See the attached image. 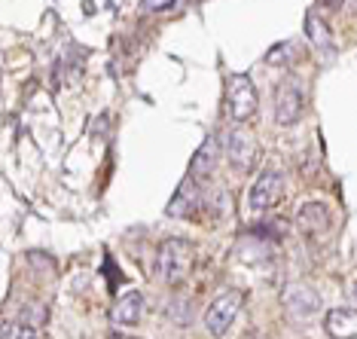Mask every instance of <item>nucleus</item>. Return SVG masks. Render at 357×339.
<instances>
[{"label": "nucleus", "instance_id": "f257e3e1", "mask_svg": "<svg viewBox=\"0 0 357 339\" xmlns=\"http://www.w3.org/2000/svg\"><path fill=\"white\" fill-rule=\"evenodd\" d=\"M190 269H192V248H190V241H183V239L162 241V248L156 254V276L165 281V285L177 287L186 276H190Z\"/></svg>", "mask_w": 357, "mask_h": 339}, {"label": "nucleus", "instance_id": "f03ea898", "mask_svg": "<svg viewBox=\"0 0 357 339\" xmlns=\"http://www.w3.org/2000/svg\"><path fill=\"white\" fill-rule=\"evenodd\" d=\"M257 110V89L248 74H232L226 80V116L232 123H245Z\"/></svg>", "mask_w": 357, "mask_h": 339}, {"label": "nucleus", "instance_id": "7ed1b4c3", "mask_svg": "<svg viewBox=\"0 0 357 339\" xmlns=\"http://www.w3.org/2000/svg\"><path fill=\"white\" fill-rule=\"evenodd\" d=\"M241 306H245V294L241 290H223L220 296H217L214 303L208 306V312H205V327H208V333H214V336H220L229 330V324L235 321V315L241 312Z\"/></svg>", "mask_w": 357, "mask_h": 339}, {"label": "nucleus", "instance_id": "20e7f679", "mask_svg": "<svg viewBox=\"0 0 357 339\" xmlns=\"http://www.w3.org/2000/svg\"><path fill=\"white\" fill-rule=\"evenodd\" d=\"M220 144H223V153H226V159H229L232 168L250 172V165H254V159H257V147H254V138H250L248 132L229 128V132H223Z\"/></svg>", "mask_w": 357, "mask_h": 339}, {"label": "nucleus", "instance_id": "39448f33", "mask_svg": "<svg viewBox=\"0 0 357 339\" xmlns=\"http://www.w3.org/2000/svg\"><path fill=\"white\" fill-rule=\"evenodd\" d=\"M284 196V177L278 172H263L250 187V208L254 211H269Z\"/></svg>", "mask_w": 357, "mask_h": 339}, {"label": "nucleus", "instance_id": "423d86ee", "mask_svg": "<svg viewBox=\"0 0 357 339\" xmlns=\"http://www.w3.org/2000/svg\"><path fill=\"white\" fill-rule=\"evenodd\" d=\"M303 116V92L294 83H281L275 89V123L294 126Z\"/></svg>", "mask_w": 357, "mask_h": 339}, {"label": "nucleus", "instance_id": "0eeeda50", "mask_svg": "<svg viewBox=\"0 0 357 339\" xmlns=\"http://www.w3.org/2000/svg\"><path fill=\"white\" fill-rule=\"evenodd\" d=\"M284 309H287L294 318H308L321 309V296L314 287L308 285H287L284 287Z\"/></svg>", "mask_w": 357, "mask_h": 339}, {"label": "nucleus", "instance_id": "6e6552de", "mask_svg": "<svg viewBox=\"0 0 357 339\" xmlns=\"http://www.w3.org/2000/svg\"><path fill=\"white\" fill-rule=\"evenodd\" d=\"M202 205V196H199V183L192 181L190 174H186V181H181V187H177L174 199L168 202V214L172 217H192L199 211Z\"/></svg>", "mask_w": 357, "mask_h": 339}, {"label": "nucleus", "instance_id": "1a4fd4ad", "mask_svg": "<svg viewBox=\"0 0 357 339\" xmlns=\"http://www.w3.org/2000/svg\"><path fill=\"white\" fill-rule=\"evenodd\" d=\"M296 226L305 236H321V232L330 229V208L321 205V202H305L296 211Z\"/></svg>", "mask_w": 357, "mask_h": 339}, {"label": "nucleus", "instance_id": "9d476101", "mask_svg": "<svg viewBox=\"0 0 357 339\" xmlns=\"http://www.w3.org/2000/svg\"><path fill=\"white\" fill-rule=\"evenodd\" d=\"M324 330L336 339H351L357 336V309L351 306H339V309H330L327 318H324Z\"/></svg>", "mask_w": 357, "mask_h": 339}, {"label": "nucleus", "instance_id": "9b49d317", "mask_svg": "<svg viewBox=\"0 0 357 339\" xmlns=\"http://www.w3.org/2000/svg\"><path fill=\"white\" fill-rule=\"evenodd\" d=\"M144 315V294L141 290H128V294H123L116 300V306H113V324H123V327H132L141 321Z\"/></svg>", "mask_w": 357, "mask_h": 339}, {"label": "nucleus", "instance_id": "f8f14e48", "mask_svg": "<svg viewBox=\"0 0 357 339\" xmlns=\"http://www.w3.org/2000/svg\"><path fill=\"white\" fill-rule=\"evenodd\" d=\"M305 34H308V40H312V46L324 55V59L336 55V43H333V31H330V25L321 19L318 13H308V15H305Z\"/></svg>", "mask_w": 357, "mask_h": 339}, {"label": "nucleus", "instance_id": "ddd939ff", "mask_svg": "<svg viewBox=\"0 0 357 339\" xmlns=\"http://www.w3.org/2000/svg\"><path fill=\"white\" fill-rule=\"evenodd\" d=\"M217 141L214 138H208L202 147L196 150V156H192V163H190V177L196 183H205L211 174H214V165H217Z\"/></svg>", "mask_w": 357, "mask_h": 339}, {"label": "nucleus", "instance_id": "4468645a", "mask_svg": "<svg viewBox=\"0 0 357 339\" xmlns=\"http://www.w3.org/2000/svg\"><path fill=\"white\" fill-rule=\"evenodd\" d=\"M46 318H50V309H46V303H31V306H25V309H22V315H19V321H25V324L37 327V330H43Z\"/></svg>", "mask_w": 357, "mask_h": 339}, {"label": "nucleus", "instance_id": "2eb2a0df", "mask_svg": "<svg viewBox=\"0 0 357 339\" xmlns=\"http://www.w3.org/2000/svg\"><path fill=\"white\" fill-rule=\"evenodd\" d=\"M168 318H172L174 324H186V327H190L192 324V303L174 300L172 306H168Z\"/></svg>", "mask_w": 357, "mask_h": 339}, {"label": "nucleus", "instance_id": "dca6fc26", "mask_svg": "<svg viewBox=\"0 0 357 339\" xmlns=\"http://www.w3.org/2000/svg\"><path fill=\"white\" fill-rule=\"evenodd\" d=\"M0 336H6V339H10V336H40V330L15 318V324H6L3 330H0Z\"/></svg>", "mask_w": 357, "mask_h": 339}, {"label": "nucleus", "instance_id": "f3484780", "mask_svg": "<svg viewBox=\"0 0 357 339\" xmlns=\"http://www.w3.org/2000/svg\"><path fill=\"white\" fill-rule=\"evenodd\" d=\"M290 50H294V43H278V46H275V50H272L269 55H266V61H269V64L287 61V59H290V55H294V52H290Z\"/></svg>", "mask_w": 357, "mask_h": 339}, {"label": "nucleus", "instance_id": "a211bd4d", "mask_svg": "<svg viewBox=\"0 0 357 339\" xmlns=\"http://www.w3.org/2000/svg\"><path fill=\"white\" fill-rule=\"evenodd\" d=\"M28 260H31V263H43L46 269H52V257H46V254H37V251H31V254H28Z\"/></svg>", "mask_w": 357, "mask_h": 339}, {"label": "nucleus", "instance_id": "6ab92c4d", "mask_svg": "<svg viewBox=\"0 0 357 339\" xmlns=\"http://www.w3.org/2000/svg\"><path fill=\"white\" fill-rule=\"evenodd\" d=\"M168 3H172V0H147L144 6H147V10H162V6H168Z\"/></svg>", "mask_w": 357, "mask_h": 339}, {"label": "nucleus", "instance_id": "aec40b11", "mask_svg": "<svg viewBox=\"0 0 357 339\" xmlns=\"http://www.w3.org/2000/svg\"><path fill=\"white\" fill-rule=\"evenodd\" d=\"M354 294H357V287H354Z\"/></svg>", "mask_w": 357, "mask_h": 339}]
</instances>
